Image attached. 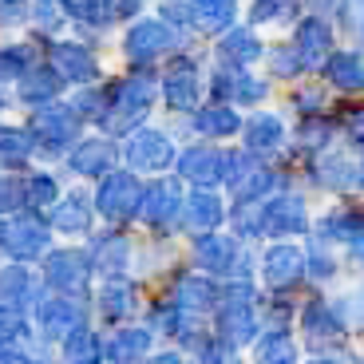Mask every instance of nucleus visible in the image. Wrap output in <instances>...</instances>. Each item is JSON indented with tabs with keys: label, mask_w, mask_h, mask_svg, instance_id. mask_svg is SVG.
Wrapping results in <instances>:
<instances>
[{
	"label": "nucleus",
	"mask_w": 364,
	"mask_h": 364,
	"mask_svg": "<svg viewBox=\"0 0 364 364\" xmlns=\"http://www.w3.org/2000/svg\"><path fill=\"white\" fill-rule=\"evenodd\" d=\"M155 91H159V80L151 72H135V75H127V80H119L115 87H107V111H103V123L115 127V131L135 127L139 119L151 111Z\"/></svg>",
	"instance_id": "1"
},
{
	"label": "nucleus",
	"mask_w": 364,
	"mask_h": 364,
	"mask_svg": "<svg viewBox=\"0 0 364 364\" xmlns=\"http://www.w3.org/2000/svg\"><path fill=\"white\" fill-rule=\"evenodd\" d=\"M28 139L44 155H64L68 146L80 139V119L72 115V107H52V103H44L32 115V123H28Z\"/></svg>",
	"instance_id": "2"
},
{
	"label": "nucleus",
	"mask_w": 364,
	"mask_h": 364,
	"mask_svg": "<svg viewBox=\"0 0 364 364\" xmlns=\"http://www.w3.org/2000/svg\"><path fill=\"white\" fill-rule=\"evenodd\" d=\"M139 198H143V186H139V178L135 174H127V171H115V174H107L103 178V186H100V214L103 218H111V222H123V218H131L139 210Z\"/></svg>",
	"instance_id": "3"
},
{
	"label": "nucleus",
	"mask_w": 364,
	"mask_h": 364,
	"mask_svg": "<svg viewBox=\"0 0 364 364\" xmlns=\"http://www.w3.org/2000/svg\"><path fill=\"white\" fill-rule=\"evenodd\" d=\"M171 48H178V36H174L163 20H139L127 32V60L131 64H151L163 52H171Z\"/></svg>",
	"instance_id": "4"
},
{
	"label": "nucleus",
	"mask_w": 364,
	"mask_h": 364,
	"mask_svg": "<svg viewBox=\"0 0 364 364\" xmlns=\"http://www.w3.org/2000/svg\"><path fill=\"white\" fill-rule=\"evenodd\" d=\"M48 68H52L64 83L68 80L72 83H95V75H100L95 55H91L83 44H68V40H60V44L48 48Z\"/></svg>",
	"instance_id": "5"
},
{
	"label": "nucleus",
	"mask_w": 364,
	"mask_h": 364,
	"mask_svg": "<svg viewBox=\"0 0 364 364\" xmlns=\"http://www.w3.org/2000/svg\"><path fill=\"white\" fill-rule=\"evenodd\" d=\"M0 246L9 250L12 257H20V262H32V257H40L48 250V226L36 222L32 214L12 218L9 226L0 230Z\"/></svg>",
	"instance_id": "6"
},
{
	"label": "nucleus",
	"mask_w": 364,
	"mask_h": 364,
	"mask_svg": "<svg viewBox=\"0 0 364 364\" xmlns=\"http://www.w3.org/2000/svg\"><path fill=\"white\" fill-rule=\"evenodd\" d=\"M305 202L301 198H262L257 202V234H301Z\"/></svg>",
	"instance_id": "7"
},
{
	"label": "nucleus",
	"mask_w": 364,
	"mask_h": 364,
	"mask_svg": "<svg viewBox=\"0 0 364 364\" xmlns=\"http://www.w3.org/2000/svg\"><path fill=\"white\" fill-rule=\"evenodd\" d=\"M178 206H182V194L171 178L155 182V186H146L143 198H139V210H143V218L151 222L155 230H171L178 222Z\"/></svg>",
	"instance_id": "8"
},
{
	"label": "nucleus",
	"mask_w": 364,
	"mask_h": 364,
	"mask_svg": "<svg viewBox=\"0 0 364 364\" xmlns=\"http://www.w3.org/2000/svg\"><path fill=\"white\" fill-rule=\"evenodd\" d=\"M127 159L135 171H166L174 159V146L163 131H135V139L127 143Z\"/></svg>",
	"instance_id": "9"
},
{
	"label": "nucleus",
	"mask_w": 364,
	"mask_h": 364,
	"mask_svg": "<svg viewBox=\"0 0 364 364\" xmlns=\"http://www.w3.org/2000/svg\"><path fill=\"white\" fill-rule=\"evenodd\" d=\"M198 262L202 269L210 273H246V250L237 254V242L234 237H222V234H198Z\"/></svg>",
	"instance_id": "10"
},
{
	"label": "nucleus",
	"mask_w": 364,
	"mask_h": 364,
	"mask_svg": "<svg viewBox=\"0 0 364 364\" xmlns=\"http://www.w3.org/2000/svg\"><path fill=\"white\" fill-rule=\"evenodd\" d=\"M237 131L246 135L250 155H273V151L285 143V127H282V119L273 115V111H257V115H250L246 123H237Z\"/></svg>",
	"instance_id": "11"
},
{
	"label": "nucleus",
	"mask_w": 364,
	"mask_h": 364,
	"mask_svg": "<svg viewBox=\"0 0 364 364\" xmlns=\"http://www.w3.org/2000/svg\"><path fill=\"white\" fill-rule=\"evenodd\" d=\"M293 52L301 55L305 72L317 68L321 60L333 52V28H328V20L325 16H305V24L297 28V44H293Z\"/></svg>",
	"instance_id": "12"
},
{
	"label": "nucleus",
	"mask_w": 364,
	"mask_h": 364,
	"mask_svg": "<svg viewBox=\"0 0 364 364\" xmlns=\"http://www.w3.org/2000/svg\"><path fill=\"white\" fill-rule=\"evenodd\" d=\"M115 159H119V146L111 143V139H83V143L72 146V155H68V163H72L75 174H107L115 171Z\"/></svg>",
	"instance_id": "13"
},
{
	"label": "nucleus",
	"mask_w": 364,
	"mask_h": 364,
	"mask_svg": "<svg viewBox=\"0 0 364 364\" xmlns=\"http://www.w3.org/2000/svg\"><path fill=\"white\" fill-rule=\"evenodd\" d=\"M178 218H182V226L191 230V234H214V226L226 218V210H222L218 194L198 191V194H191V198L178 206Z\"/></svg>",
	"instance_id": "14"
},
{
	"label": "nucleus",
	"mask_w": 364,
	"mask_h": 364,
	"mask_svg": "<svg viewBox=\"0 0 364 364\" xmlns=\"http://www.w3.org/2000/svg\"><path fill=\"white\" fill-rule=\"evenodd\" d=\"M163 91H166V103H171L174 111H194L198 107V91H202L198 68H194L191 60H178V64L166 72Z\"/></svg>",
	"instance_id": "15"
},
{
	"label": "nucleus",
	"mask_w": 364,
	"mask_h": 364,
	"mask_svg": "<svg viewBox=\"0 0 364 364\" xmlns=\"http://www.w3.org/2000/svg\"><path fill=\"white\" fill-rule=\"evenodd\" d=\"M178 174L191 178V182H198L202 191H206V186L222 182V151H214V146H191V151H182L178 155Z\"/></svg>",
	"instance_id": "16"
},
{
	"label": "nucleus",
	"mask_w": 364,
	"mask_h": 364,
	"mask_svg": "<svg viewBox=\"0 0 364 364\" xmlns=\"http://www.w3.org/2000/svg\"><path fill=\"white\" fill-rule=\"evenodd\" d=\"M48 282H52L55 289H64L68 297L80 293L83 285H87V257L75 254V250H60V254H52L48 257Z\"/></svg>",
	"instance_id": "17"
},
{
	"label": "nucleus",
	"mask_w": 364,
	"mask_h": 364,
	"mask_svg": "<svg viewBox=\"0 0 364 364\" xmlns=\"http://www.w3.org/2000/svg\"><path fill=\"white\" fill-rule=\"evenodd\" d=\"M214 91H218L226 103H262L265 100V83L254 80L250 72H242V68H226V72L214 75Z\"/></svg>",
	"instance_id": "18"
},
{
	"label": "nucleus",
	"mask_w": 364,
	"mask_h": 364,
	"mask_svg": "<svg viewBox=\"0 0 364 364\" xmlns=\"http://www.w3.org/2000/svg\"><path fill=\"white\" fill-rule=\"evenodd\" d=\"M40 325L48 337H68L72 328H80L75 297H40Z\"/></svg>",
	"instance_id": "19"
},
{
	"label": "nucleus",
	"mask_w": 364,
	"mask_h": 364,
	"mask_svg": "<svg viewBox=\"0 0 364 364\" xmlns=\"http://www.w3.org/2000/svg\"><path fill=\"white\" fill-rule=\"evenodd\" d=\"M20 100L24 103H36V107H44V103H52L60 91H64V80L52 72V68H28L24 75H20Z\"/></svg>",
	"instance_id": "20"
},
{
	"label": "nucleus",
	"mask_w": 364,
	"mask_h": 364,
	"mask_svg": "<svg viewBox=\"0 0 364 364\" xmlns=\"http://www.w3.org/2000/svg\"><path fill=\"white\" fill-rule=\"evenodd\" d=\"M305 273V254H297L293 246H277L265 254V277H269L273 289H285V285H293Z\"/></svg>",
	"instance_id": "21"
},
{
	"label": "nucleus",
	"mask_w": 364,
	"mask_h": 364,
	"mask_svg": "<svg viewBox=\"0 0 364 364\" xmlns=\"http://www.w3.org/2000/svg\"><path fill=\"white\" fill-rule=\"evenodd\" d=\"M218 55L230 68H246L262 55V40H257L250 28H230V36L218 44Z\"/></svg>",
	"instance_id": "22"
},
{
	"label": "nucleus",
	"mask_w": 364,
	"mask_h": 364,
	"mask_svg": "<svg viewBox=\"0 0 364 364\" xmlns=\"http://www.w3.org/2000/svg\"><path fill=\"white\" fill-rule=\"evenodd\" d=\"M52 226L64 234H83L91 226V198L87 194H68L60 206L52 210Z\"/></svg>",
	"instance_id": "23"
},
{
	"label": "nucleus",
	"mask_w": 364,
	"mask_h": 364,
	"mask_svg": "<svg viewBox=\"0 0 364 364\" xmlns=\"http://www.w3.org/2000/svg\"><path fill=\"white\" fill-rule=\"evenodd\" d=\"M237 0H194L191 4V24H198L202 32H222L234 24Z\"/></svg>",
	"instance_id": "24"
},
{
	"label": "nucleus",
	"mask_w": 364,
	"mask_h": 364,
	"mask_svg": "<svg viewBox=\"0 0 364 364\" xmlns=\"http://www.w3.org/2000/svg\"><path fill=\"white\" fill-rule=\"evenodd\" d=\"M237 111L230 107V103H210V107H198V115H194V127H198V135H210V139H226L237 131Z\"/></svg>",
	"instance_id": "25"
},
{
	"label": "nucleus",
	"mask_w": 364,
	"mask_h": 364,
	"mask_svg": "<svg viewBox=\"0 0 364 364\" xmlns=\"http://www.w3.org/2000/svg\"><path fill=\"white\" fill-rule=\"evenodd\" d=\"M127 242L119 234H107V237H95L91 242V254H87V265H95V269L103 273H119L123 265H127Z\"/></svg>",
	"instance_id": "26"
},
{
	"label": "nucleus",
	"mask_w": 364,
	"mask_h": 364,
	"mask_svg": "<svg viewBox=\"0 0 364 364\" xmlns=\"http://www.w3.org/2000/svg\"><path fill=\"white\" fill-rule=\"evenodd\" d=\"M325 72L341 91H360V55L356 52H328Z\"/></svg>",
	"instance_id": "27"
},
{
	"label": "nucleus",
	"mask_w": 364,
	"mask_h": 364,
	"mask_svg": "<svg viewBox=\"0 0 364 364\" xmlns=\"http://www.w3.org/2000/svg\"><path fill=\"white\" fill-rule=\"evenodd\" d=\"M28 155H32V139H28V131L0 127V166L16 171V166L28 163Z\"/></svg>",
	"instance_id": "28"
},
{
	"label": "nucleus",
	"mask_w": 364,
	"mask_h": 364,
	"mask_svg": "<svg viewBox=\"0 0 364 364\" xmlns=\"http://www.w3.org/2000/svg\"><path fill=\"white\" fill-rule=\"evenodd\" d=\"M68 360L72 364H100L103 360V341L91 328H72L68 333Z\"/></svg>",
	"instance_id": "29"
},
{
	"label": "nucleus",
	"mask_w": 364,
	"mask_h": 364,
	"mask_svg": "<svg viewBox=\"0 0 364 364\" xmlns=\"http://www.w3.org/2000/svg\"><path fill=\"white\" fill-rule=\"evenodd\" d=\"M100 305H103V313H107L111 321L127 317V313L135 309V285H127V282H107V285H103V293H100Z\"/></svg>",
	"instance_id": "30"
},
{
	"label": "nucleus",
	"mask_w": 364,
	"mask_h": 364,
	"mask_svg": "<svg viewBox=\"0 0 364 364\" xmlns=\"http://www.w3.org/2000/svg\"><path fill=\"white\" fill-rule=\"evenodd\" d=\"M257 360L262 364H293L297 360V348H293L289 333H285V328H269L262 348H257Z\"/></svg>",
	"instance_id": "31"
},
{
	"label": "nucleus",
	"mask_w": 364,
	"mask_h": 364,
	"mask_svg": "<svg viewBox=\"0 0 364 364\" xmlns=\"http://www.w3.org/2000/svg\"><path fill=\"white\" fill-rule=\"evenodd\" d=\"M146 348H151V333H146V328H123V333L111 341V356H115L119 364L139 360Z\"/></svg>",
	"instance_id": "32"
},
{
	"label": "nucleus",
	"mask_w": 364,
	"mask_h": 364,
	"mask_svg": "<svg viewBox=\"0 0 364 364\" xmlns=\"http://www.w3.org/2000/svg\"><path fill=\"white\" fill-rule=\"evenodd\" d=\"M32 277H28L24 265H9V269L0 273V305H16V301L32 297Z\"/></svg>",
	"instance_id": "33"
},
{
	"label": "nucleus",
	"mask_w": 364,
	"mask_h": 364,
	"mask_svg": "<svg viewBox=\"0 0 364 364\" xmlns=\"http://www.w3.org/2000/svg\"><path fill=\"white\" fill-rule=\"evenodd\" d=\"M321 182L333 186V191H345V186H356V182H360V171H356V163H345L341 155H328L325 163H321Z\"/></svg>",
	"instance_id": "34"
},
{
	"label": "nucleus",
	"mask_w": 364,
	"mask_h": 364,
	"mask_svg": "<svg viewBox=\"0 0 364 364\" xmlns=\"http://www.w3.org/2000/svg\"><path fill=\"white\" fill-rule=\"evenodd\" d=\"M28 68H32V48L28 44H4L0 48V83L20 80Z\"/></svg>",
	"instance_id": "35"
},
{
	"label": "nucleus",
	"mask_w": 364,
	"mask_h": 364,
	"mask_svg": "<svg viewBox=\"0 0 364 364\" xmlns=\"http://www.w3.org/2000/svg\"><path fill=\"white\" fill-rule=\"evenodd\" d=\"M20 194H24L28 206H52L55 202V178L52 174H28L20 182Z\"/></svg>",
	"instance_id": "36"
},
{
	"label": "nucleus",
	"mask_w": 364,
	"mask_h": 364,
	"mask_svg": "<svg viewBox=\"0 0 364 364\" xmlns=\"http://www.w3.org/2000/svg\"><path fill=\"white\" fill-rule=\"evenodd\" d=\"M328 234L325 237H348L356 246V237H360V218H356V210L353 206H337L333 214H328Z\"/></svg>",
	"instance_id": "37"
},
{
	"label": "nucleus",
	"mask_w": 364,
	"mask_h": 364,
	"mask_svg": "<svg viewBox=\"0 0 364 364\" xmlns=\"http://www.w3.org/2000/svg\"><path fill=\"white\" fill-rule=\"evenodd\" d=\"M297 12V0H254V24H273V20H289Z\"/></svg>",
	"instance_id": "38"
},
{
	"label": "nucleus",
	"mask_w": 364,
	"mask_h": 364,
	"mask_svg": "<svg viewBox=\"0 0 364 364\" xmlns=\"http://www.w3.org/2000/svg\"><path fill=\"white\" fill-rule=\"evenodd\" d=\"M269 68H273V75H285V80H293V75L305 72V64H301V55L293 52V44L273 48V52H269Z\"/></svg>",
	"instance_id": "39"
},
{
	"label": "nucleus",
	"mask_w": 364,
	"mask_h": 364,
	"mask_svg": "<svg viewBox=\"0 0 364 364\" xmlns=\"http://www.w3.org/2000/svg\"><path fill=\"white\" fill-rule=\"evenodd\" d=\"M328 135H333V123L321 119V115H309L305 123H301V146H305V143H309V146H325Z\"/></svg>",
	"instance_id": "40"
},
{
	"label": "nucleus",
	"mask_w": 364,
	"mask_h": 364,
	"mask_svg": "<svg viewBox=\"0 0 364 364\" xmlns=\"http://www.w3.org/2000/svg\"><path fill=\"white\" fill-rule=\"evenodd\" d=\"M32 20L48 32V28H60L64 16H60V4H55V0H32Z\"/></svg>",
	"instance_id": "41"
},
{
	"label": "nucleus",
	"mask_w": 364,
	"mask_h": 364,
	"mask_svg": "<svg viewBox=\"0 0 364 364\" xmlns=\"http://www.w3.org/2000/svg\"><path fill=\"white\" fill-rule=\"evenodd\" d=\"M68 4V12H72L75 20H87V24H100V12H103V4L100 0H64Z\"/></svg>",
	"instance_id": "42"
},
{
	"label": "nucleus",
	"mask_w": 364,
	"mask_h": 364,
	"mask_svg": "<svg viewBox=\"0 0 364 364\" xmlns=\"http://www.w3.org/2000/svg\"><path fill=\"white\" fill-rule=\"evenodd\" d=\"M107 20H131L139 9H143V0H100Z\"/></svg>",
	"instance_id": "43"
},
{
	"label": "nucleus",
	"mask_w": 364,
	"mask_h": 364,
	"mask_svg": "<svg viewBox=\"0 0 364 364\" xmlns=\"http://www.w3.org/2000/svg\"><path fill=\"white\" fill-rule=\"evenodd\" d=\"M159 12H163V24L166 28H171V24H178V28L191 24V9H186V4H178V0H166Z\"/></svg>",
	"instance_id": "44"
},
{
	"label": "nucleus",
	"mask_w": 364,
	"mask_h": 364,
	"mask_svg": "<svg viewBox=\"0 0 364 364\" xmlns=\"http://www.w3.org/2000/svg\"><path fill=\"white\" fill-rule=\"evenodd\" d=\"M24 202L20 194V178H0V210H16Z\"/></svg>",
	"instance_id": "45"
},
{
	"label": "nucleus",
	"mask_w": 364,
	"mask_h": 364,
	"mask_svg": "<svg viewBox=\"0 0 364 364\" xmlns=\"http://www.w3.org/2000/svg\"><path fill=\"white\" fill-rule=\"evenodd\" d=\"M0 364H28V356L16 348H0Z\"/></svg>",
	"instance_id": "46"
},
{
	"label": "nucleus",
	"mask_w": 364,
	"mask_h": 364,
	"mask_svg": "<svg viewBox=\"0 0 364 364\" xmlns=\"http://www.w3.org/2000/svg\"><path fill=\"white\" fill-rule=\"evenodd\" d=\"M313 9H321V12H337L341 9V0H309Z\"/></svg>",
	"instance_id": "47"
},
{
	"label": "nucleus",
	"mask_w": 364,
	"mask_h": 364,
	"mask_svg": "<svg viewBox=\"0 0 364 364\" xmlns=\"http://www.w3.org/2000/svg\"><path fill=\"white\" fill-rule=\"evenodd\" d=\"M151 364H182V360H178V356H155Z\"/></svg>",
	"instance_id": "48"
},
{
	"label": "nucleus",
	"mask_w": 364,
	"mask_h": 364,
	"mask_svg": "<svg viewBox=\"0 0 364 364\" xmlns=\"http://www.w3.org/2000/svg\"><path fill=\"white\" fill-rule=\"evenodd\" d=\"M313 364H328V360H313Z\"/></svg>",
	"instance_id": "49"
}]
</instances>
